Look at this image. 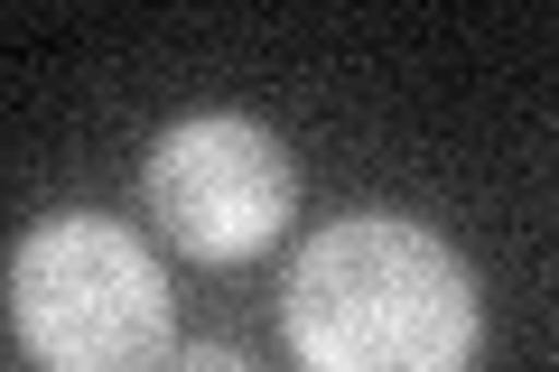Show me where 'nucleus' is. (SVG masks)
Segmentation results:
<instances>
[{"label": "nucleus", "instance_id": "f257e3e1", "mask_svg": "<svg viewBox=\"0 0 559 372\" xmlns=\"http://www.w3.org/2000/svg\"><path fill=\"white\" fill-rule=\"evenodd\" d=\"M280 335L299 372H476L485 298L448 233L411 215H336L289 261Z\"/></svg>", "mask_w": 559, "mask_h": 372}, {"label": "nucleus", "instance_id": "f03ea898", "mask_svg": "<svg viewBox=\"0 0 559 372\" xmlns=\"http://www.w3.org/2000/svg\"><path fill=\"white\" fill-rule=\"evenodd\" d=\"M10 326L47 372H159L178 345L168 271L112 215L28 224L10 252Z\"/></svg>", "mask_w": 559, "mask_h": 372}, {"label": "nucleus", "instance_id": "7ed1b4c3", "mask_svg": "<svg viewBox=\"0 0 559 372\" xmlns=\"http://www.w3.org/2000/svg\"><path fill=\"white\" fill-rule=\"evenodd\" d=\"M140 196H150V224L187 261H252L280 242L289 205H299V168H289V149L261 121L197 112V121H168L150 140Z\"/></svg>", "mask_w": 559, "mask_h": 372}, {"label": "nucleus", "instance_id": "20e7f679", "mask_svg": "<svg viewBox=\"0 0 559 372\" xmlns=\"http://www.w3.org/2000/svg\"><path fill=\"white\" fill-rule=\"evenodd\" d=\"M159 372H252V363H242L234 345H168Z\"/></svg>", "mask_w": 559, "mask_h": 372}]
</instances>
